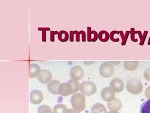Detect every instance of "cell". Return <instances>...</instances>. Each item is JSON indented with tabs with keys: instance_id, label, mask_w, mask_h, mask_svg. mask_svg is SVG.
<instances>
[{
	"instance_id": "6da1fadb",
	"label": "cell",
	"mask_w": 150,
	"mask_h": 113,
	"mask_svg": "<svg viewBox=\"0 0 150 113\" xmlns=\"http://www.w3.org/2000/svg\"><path fill=\"white\" fill-rule=\"evenodd\" d=\"M71 103L74 110L79 113L82 112L86 107V97L82 93H76L71 97Z\"/></svg>"
},
{
	"instance_id": "7a4b0ae2",
	"label": "cell",
	"mask_w": 150,
	"mask_h": 113,
	"mask_svg": "<svg viewBox=\"0 0 150 113\" xmlns=\"http://www.w3.org/2000/svg\"><path fill=\"white\" fill-rule=\"evenodd\" d=\"M126 89L129 93L137 95L142 92L143 90V85L142 82L138 79H131L127 83Z\"/></svg>"
},
{
	"instance_id": "3957f363",
	"label": "cell",
	"mask_w": 150,
	"mask_h": 113,
	"mask_svg": "<svg viewBox=\"0 0 150 113\" xmlns=\"http://www.w3.org/2000/svg\"><path fill=\"white\" fill-rule=\"evenodd\" d=\"M97 90L96 85L90 81H86L81 83L80 91L81 93L86 96L94 94Z\"/></svg>"
},
{
	"instance_id": "277c9868",
	"label": "cell",
	"mask_w": 150,
	"mask_h": 113,
	"mask_svg": "<svg viewBox=\"0 0 150 113\" xmlns=\"http://www.w3.org/2000/svg\"><path fill=\"white\" fill-rule=\"evenodd\" d=\"M114 73V66L110 62H103L100 66L99 73L103 77H110Z\"/></svg>"
},
{
	"instance_id": "5b68a950",
	"label": "cell",
	"mask_w": 150,
	"mask_h": 113,
	"mask_svg": "<svg viewBox=\"0 0 150 113\" xmlns=\"http://www.w3.org/2000/svg\"><path fill=\"white\" fill-rule=\"evenodd\" d=\"M84 71L79 66H75L72 67L70 71V77L71 79L76 81H80L83 77Z\"/></svg>"
},
{
	"instance_id": "8992f818",
	"label": "cell",
	"mask_w": 150,
	"mask_h": 113,
	"mask_svg": "<svg viewBox=\"0 0 150 113\" xmlns=\"http://www.w3.org/2000/svg\"><path fill=\"white\" fill-rule=\"evenodd\" d=\"M44 99L42 92L38 90H33L30 93V102L34 105L40 104Z\"/></svg>"
},
{
	"instance_id": "52a82bcc",
	"label": "cell",
	"mask_w": 150,
	"mask_h": 113,
	"mask_svg": "<svg viewBox=\"0 0 150 113\" xmlns=\"http://www.w3.org/2000/svg\"><path fill=\"white\" fill-rule=\"evenodd\" d=\"M80 84L78 81L71 79L67 83V91L69 95L76 93L80 90Z\"/></svg>"
},
{
	"instance_id": "ba28073f",
	"label": "cell",
	"mask_w": 150,
	"mask_h": 113,
	"mask_svg": "<svg viewBox=\"0 0 150 113\" xmlns=\"http://www.w3.org/2000/svg\"><path fill=\"white\" fill-rule=\"evenodd\" d=\"M110 88L116 93L122 92L125 88V83L122 79H112L110 83Z\"/></svg>"
},
{
	"instance_id": "9c48e42d",
	"label": "cell",
	"mask_w": 150,
	"mask_h": 113,
	"mask_svg": "<svg viewBox=\"0 0 150 113\" xmlns=\"http://www.w3.org/2000/svg\"><path fill=\"white\" fill-rule=\"evenodd\" d=\"M101 96L104 101L109 102L115 98V92L110 87H106L101 91Z\"/></svg>"
},
{
	"instance_id": "30bf717a",
	"label": "cell",
	"mask_w": 150,
	"mask_h": 113,
	"mask_svg": "<svg viewBox=\"0 0 150 113\" xmlns=\"http://www.w3.org/2000/svg\"><path fill=\"white\" fill-rule=\"evenodd\" d=\"M53 76L50 71L43 69L41 71V73L38 77V79L39 82L42 84H46L50 82L52 79Z\"/></svg>"
},
{
	"instance_id": "8fae6325",
	"label": "cell",
	"mask_w": 150,
	"mask_h": 113,
	"mask_svg": "<svg viewBox=\"0 0 150 113\" xmlns=\"http://www.w3.org/2000/svg\"><path fill=\"white\" fill-rule=\"evenodd\" d=\"M41 68L37 64H31L29 65V75L30 78H35L38 77L41 73Z\"/></svg>"
},
{
	"instance_id": "7c38bea8",
	"label": "cell",
	"mask_w": 150,
	"mask_h": 113,
	"mask_svg": "<svg viewBox=\"0 0 150 113\" xmlns=\"http://www.w3.org/2000/svg\"><path fill=\"white\" fill-rule=\"evenodd\" d=\"M61 83L59 81L57 80H53L51 82L48 83V90L50 92V93L53 94L58 95L59 94V88Z\"/></svg>"
},
{
	"instance_id": "4fadbf2b",
	"label": "cell",
	"mask_w": 150,
	"mask_h": 113,
	"mask_svg": "<svg viewBox=\"0 0 150 113\" xmlns=\"http://www.w3.org/2000/svg\"><path fill=\"white\" fill-rule=\"evenodd\" d=\"M107 105L108 109L110 110L119 111L122 107V102L118 98H115L112 101L109 102Z\"/></svg>"
},
{
	"instance_id": "5bb4252c",
	"label": "cell",
	"mask_w": 150,
	"mask_h": 113,
	"mask_svg": "<svg viewBox=\"0 0 150 113\" xmlns=\"http://www.w3.org/2000/svg\"><path fill=\"white\" fill-rule=\"evenodd\" d=\"M107 109L104 105L97 103L92 107L91 109V113H107Z\"/></svg>"
},
{
	"instance_id": "9a60e30c",
	"label": "cell",
	"mask_w": 150,
	"mask_h": 113,
	"mask_svg": "<svg viewBox=\"0 0 150 113\" xmlns=\"http://www.w3.org/2000/svg\"><path fill=\"white\" fill-rule=\"evenodd\" d=\"M87 41L88 42H96L98 38V34L97 32L95 31H92L91 28L88 27L87 29Z\"/></svg>"
},
{
	"instance_id": "2e32d148",
	"label": "cell",
	"mask_w": 150,
	"mask_h": 113,
	"mask_svg": "<svg viewBox=\"0 0 150 113\" xmlns=\"http://www.w3.org/2000/svg\"><path fill=\"white\" fill-rule=\"evenodd\" d=\"M124 66L127 70L129 71H135L139 67V62H124Z\"/></svg>"
},
{
	"instance_id": "e0dca14e",
	"label": "cell",
	"mask_w": 150,
	"mask_h": 113,
	"mask_svg": "<svg viewBox=\"0 0 150 113\" xmlns=\"http://www.w3.org/2000/svg\"><path fill=\"white\" fill-rule=\"evenodd\" d=\"M67 107L64 104H57L53 108L54 113H67Z\"/></svg>"
},
{
	"instance_id": "ac0fdd59",
	"label": "cell",
	"mask_w": 150,
	"mask_h": 113,
	"mask_svg": "<svg viewBox=\"0 0 150 113\" xmlns=\"http://www.w3.org/2000/svg\"><path fill=\"white\" fill-rule=\"evenodd\" d=\"M140 113H150V99L142 104L140 108Z\"/></svg>"
},
{
	"instance_id": "d6986e66",
	"label": "cell",
	"mask_w": 150,
	"mask_h": 113,
	"mask_svg": "<svg viewBox=\"0 0 150 113\" xmlns=\"http://www.w3.org/2000/svg\"><path fill=\"white\" fill-rule=\"evenodd\" d=\"M58 39L62 42H67L69 39V34L65 31H61L58 33Z\"/></svg>"
},
{
	"instance_id": "ffe728a7",
	"label": "cell",
	"mask_w": 150,
	"mask_h": 113,
	"mask_svg": "<svg viewBox=\"0 0 150 113\" xmlns=\"http://www.w3.org/2000/svg\"><path fill=\"white\" fill-rule=\"evenodd\" d=\"M109 37H110L109 34L106 31H101L98 34V39H99L100 41L103 42H107L109 39Z\"/></svg>"
},
{
	"instance_id": "44dd1931",
	"label": "cell",
	"mask_w": 150,
	"mask_h": 113,
	"mask_svg": "<svg viewBox=\"0 0 150 113\" xmlns=\"http://www.w3.org/2000/svg\"><path fill=\"white\" fill-rule=\"evenodd\" d=\"M59 94L63 97L69 96L67 89V83H61L59 88Z\"/></svg>"
},
{
	"instance_id": "7402d4cb",
	"label": "cell",
	"mask_w": 150,
	"mask_h": 113,
	"mask_svg": "<svg viewBox=\"0 0 150 113\" xmlns=\"http://www.w3.org/2000/svg\"><path fill=\"white\" fill-rule=\"evenodd\" d=\"M38 113H53V110L50 106L43 105L38 108Z\"/></svg>"
},
{
	"instance_id": "603a6c76",
	"label": "cell",
	"mask_w": 150,
	"mask_h": 113,
	"mask_svg": "<svg viewBox=\"0 0 150 113\" xmlns=\"http://www.w3.org/2000/svg\"><path fill=\"white\" fill-rule=\"evenodd\" d=\"M120 34L119 31H111L110 34V38L113 42H118L120 41V38L118 37V35Z\"/></svg>"
},
{
	"instance_id": "cb8c5ba5",
	"label": "cell",
	"mask_w": 150,
	"mask_h": 113,
	"mask_svg": "<svg viewBox=\"0 0 150 113\" xmlns=\"http://www.w3.org/2000/svg\"><path fill=\"white\" fill-rule=\"evenodd\" d=\"M38 31H42V41L45 42L46 41V31H50V28L49 27H39L38 28Z\"/></svg>"
},
{
	"instance_id": "d4e9b609",
	"label": "cell",
	"mask_w": 150,
	"mask_h": 113,
	"mask_svg": "<svg viewBox=\"0 0 150 113\" xmlns=\"http://www.w3.org/2000/svg\"><path fill=\"white\" fill-rule=\"evenodd\" d=\"M119 32H120V36L122 37V45H125L126 42V41L127 40V38H128L127 36L128 35V33H129V31H127L125 36L123 34L122 31H119Z\"/></svg>"
},
{
	"instance_id": "484cf974",
	"label": "cell",
	"mask_w": 150,
	"mask_h": 113,
	"mask_svg": "<svg viewBox=\"0 0 150 113\" xmlns=\"http://www.w3.org/2000/svg\"><path fill=\"white\" fill-rule=\"evenodd\" d=\"M145 79L150 82V68L145 69L144 73Z\"/></svg>"
},
{
	"instance_id": "4316f807",
	"label": "cell",
	"mask_w": 150,
	"mask_h": 113,
	"mask_svg": "<svg viewBox=\"0 0 150 113\" xmlns=\"http://www.w3.org/2000/svg\"><path fill=\"white\" fill-rule=\"evenodd\" d=\"M57 31H50V41L51 42H54L55 41V35L58 34Z\"/></svg>"
},
{
	"instance_id": "83f0119b",
	"label": "cell",
	"mask_w": 150,
	"mask_h": 113,
	"mask_svg": "<svg viewBox=\"0 0 150 113\" xmlns=\"http://www.w3.org/2000/svg\"><path fill=\"white\" fill-rule=\"evenodd\" d=\"M145 95L146 98L150 99V85L148 86L145 91Z\"/></svg>"
},
{
	"instance_id": "f1b7e54d",
	"label": "cell",
	"mask_w": 150,
	"mask_h": 113,
	"mask_svg": "<svg viewBox=\"0 0 150 113\" xmlns=\"http://www.w3.org/2000/svg\"><path fill=\"white\" fill-rule=\"evenodd\" d=\"M80 33L82 35V42H86V33L83 31H81Z\"/></svg>"
},
{
	"instance_id": "f546056e",
	"label": "cell",
	"mask_w": 150,
	"mask_h": 113,
	"mask_svg": "<svg viewBox=\"0 0 150 113\" xmlns=\"http://www.w3.org/2000/svg\"><path fill=\"white\" fill-rule=\"evenodd\" d=\"M74 34L76 35V41L78 42H80V31H74Z\"/></svg>"
},
{
	"instance_id": "4dcf8cb0",
	"label": "cell",
	"mask_w": 150,
	"mask_h": 113,
	"mask_svg": "<svg viewBox=\"0 0 150 113\" xmlns=\"http://www.w3.org/2000/svg\"><path fill=\"white\" fill-rule=\"evenodd\" d=\"M74 31H70V41L71 42H74Z\"/></svg>"
},
{
	"instance_id": "1f68e13d",
	"label": "cell",
	"mask_w": 150,
	"mask_h": 113,
	"mask_svg": "<svg viewBox=\"0 0 150 113\" xmlns=\"http://www.w3.org/2000/svg\"><path fill=\"white\" fill-rule=\"evenodd\" d=\"M67 113H79V112L74 110V109H67Z\"/></svg>"
},
{
	"instance_id": "d6a6232c",
	"label": "cell",
	"mask_w": 150,
	"mask_h": 113,
	"mask_svg": "<svg viewBox=\"0 0 150 113\" xmlns=\"http://www.w3.org/2000/svg\"><path fill=\"white\" fill-rule=\"evenodd\" d=\"M120 113L118 112V111L116 110H110L108 113Z\"/></svg>"
}]
</instances>
